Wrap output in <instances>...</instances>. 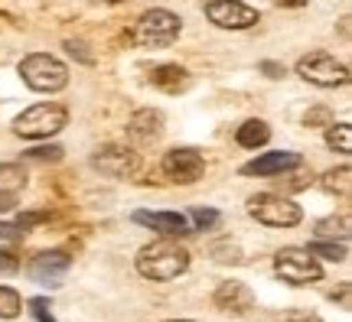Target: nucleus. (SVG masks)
<instances>
[{"mask_svg": "<svg viewBox=\"0 0 352 322\" xmlns=\"http://www.w3.org/2000/svg\"><path fill=\"white\" fill-rule=\"evenodd\" d=\"M134 267H138L140 277L147 280H176L179 273L189 271V251L176 244V238H160L153 244H144L134 257Z\"/></svg>", "mask_w": 352, "mask_h": 322, "instance_id": "1", "label": "nucleus"}, {"mask_svg": "<svg viewBox=\"0 0 352 322\" xmlns=\"http://www.w3.org/2000/svg\"><path fill=\"white\" fill-rule=\"evenodd\" d=\"M183 30V20L176 16L173 10H164V7H153L138 20L134 26V43L144 46V49H164V46H173L176 36Z\"/></svg>", "mask_w": 352, "mask_h": 322, "instance_id": "2", "label": "nucleus"}, {"mask_svg": "<svg viewBox=\"0 0 352 322\" xmlns=\"http://www.w3.org/2000/svg\"><path fill=\"white\" fill-rule=\"evenodd\" d=\"M69 124V111L63 104H52V101H43V104H33L26 108L16 121H13V130L26 140H43V137L59 134L63 127Z\"/></svg>", "mask_w": 352, "mask_h": 322, "instance_id": "3", "label": "nucleus"}, {"mask_svg": "<svg viewBox=\"0 0 352 322\" xmlns=\"http://www.w3.org/2000/svg\"><path fill=\"white\" fill-rule=\"evenodd\" d=\"M20 78L33 91H63L69 85V69L50 52H33L20 62Z\"/></svg>", "mask_w": 352, "mask_h": 322, "instance_id": "4", "label": "nucleus"}, {"mask_svg": "<svg viewBox=\"0 0 352 322\" xmlns=\"http://www.w3.org/2000/svg\"><path fill=\"white\" fill-rule=\"evenodd\" d=\"M248 211L252 218H258L267 228H294L300 225L303 211L297 202H290L287 196H274V192H258L248 198Z\"/></svg>", "mask_w": 352, "mask_h": 322, "instance_id": "5", "label": "nucleus"}, {"mask_svg": "<svg viewBox=\"0 0 352 322\" xmlns=\"http://www.w3.org/2000/svg\"><path fill=\"white\" fill-rule=\"evenodd\" d=\"M297 75H300L303 82H310V85H320V88H342L349 82V65L340 62L336 56H329V52H310V56H303L300 62H297Z\"/></svg>", "mask_w": 352, "mask_h": 322, "instance_id": "6", "label": "nucleus"}, {"mask_svg": "<svg viewBox=\"0 0 352 322\" xmlns=\"http://www.w3.org/2000/svg\"><path fill=\"white\" fill-rule=\"evenodd\" d=\"M274 273L284 284L307 286L323 277V267H320V260L307 248H284V251H277V257H274Z\"/></svg>", "mask_w": 352, "mask_h": 322, "instance_id": "7", "label": "nucleus"}, {"mask_svg": "<svg viewBox=\"0 0 352 322\" xmlns=\"http://www.w3.org/2000/svg\"><path fill=\"white\" fill-rule=\"evenodd\" d=\"M91 166L101 176H108V179H127V176H134L140 170V157L138 150L121 147V143H108V147H98L91 153Z\"/></svg>", "mask_w": 352, "mask_h": 322, "instance_id": "8", "label": "nucleus"}, {"mask_svg": "<svg viewBox=\"0 0 352 322\" xmlns=\"http://www.w3.org/2000/svg\"><path fill=\"white\" fill-rule=\"evenodd\" d=\"M164 176L173 179L179 186H192L206 176V160H202L199 150L192 147H176L164 157Z\"/></svg>", "mask_w": 352, "mask_h": 322, "instance_id": "9", "label": "nucleus"}, {"mask_svg": "<svg viewBox=\"0 0 352 322\" xmlns=\"http://www.w3.org/2000/svg\"><path fill=\"white\" fill-rule=\"evenodd\" d=\"M206 16L219 30H252L261 20L258 10L241 3V0H212V3H206Z\"/></svg>", "mask_w": 352, "mask_h": 322, "instance_id": "10", "label": "nucleus"}, {"mask_svg": "<svg viewBox=\"0 0 352 322\" xmlns=\"http://www.w3.org/2000/svg\"><path fill=\"white\" fill-rule=\"evenodd\" d=\"M69 267H72V257L65 251H43L30 260V277L43 286H63Z\"/></svg>", "mask_w": 352, "mask_h": 322, "instance_id": "11", "label": "nucleus"}, {"mask_svg": "<svg viewBox=\"0 0 352 322\" xmlns=\"http://www.w3.org/2000/svg\"><path fill=\"white\" fill-rule=\"evenodd\" d=\"M134 222L151 228V231H160L164 238H186L192 235V225H189L186 215L179 211H134Z\"/></svg>", "mask_w": 352, "mask_h": 322, "instance_id": "12", "label": "nucleus"}, {"mask_svg": "<svg viewBox=\"0 0 352 322\" xmlns=\"http://www.w3.org/2000/svg\"><path fill=\"white\" fill-rule=\"evenodd\" d=\"M164 137V114L153 108H140L131 121H127V140L138 147H151Z\"/></svg>", "mask_w": 352, "mask_h": 322, "instance_id": "13", "label": "nucleus"}, {"mask_svg": "<svg viewBox=\"0 0 352 322\" xmlns=\"http://www.w3.org/2000/svg\"><path fill=\"white\" fill-rule=\"evenodd\" d=\"M300 153H290V150H274V153H261L258 160L245 163L241 173L245 176H284L290 170L300 166Z\"/></svg>", "mask_w": 352, "mask_h": 322, "instance_id": "14", "label": "nucleus"}, {"mask_svg": "<svg viewBox=\"0 0 352 322\" xmlns=\"http://www.w3.org/2000/svg\"><path fill=\"white\" fill-rule=\"evenodd\" d=\"M215 306L222 312H232V316H245L248 310H254V293L248 290L245 284L239 280H226V284H219L215 290Z\"/></svg>", "mask_w": 352, "mask_h": 322, "instance_id": "15", "label": "nucleus"}, {"mask_svg": "<svg viewBox=\"0 0 352 322\" xmlns=\"http://www.w3.org/2000/svg\"><path fill=\"white\" fill-rule=\"evenodd\" d=\"M151 85L166 91V95H179L189 88V72L179 65H157L151 72Z\"/></svg>", "mask_w": 352, "mask_h": 322, "instance_id": "16", "label": "nucleus"}, {"mask_svg": "<svg viewBox=\"0 0 352 322\" xmlns=\"http://www.w3.org/2000/svg\"><path fill=\"white\" fill-rule=\"evenodd\" d=\"M235 140H239V147H245V150H258L271 140V127L264 124V121H258V117H252V121H245V124L235 130Z\"/></svg>", "mask_w": 352, "mask_h": 322, "instance_id": "17", "label": "nucleus"}, {"mask_svg": "<svg viewBox=\"0 0 352 322\" xmlns=\"http://www.w3.org/2000/svg\"><path fill=\"white\" fill-rule=\"evenodd\" d=\"M26 186V170L20 163H0V196H13Z\"/></svg>", "mask_w": 352, "mask_h": 322, "instance_id": "18", "label": "nucleus"}, {"mask_svg": "<svg viewBox=\"0 0 352 322\" xmlns=\"http://www.w3.org/2000/svg\"><path fill=\"white\" fill-rule=\"evenodd\" d=\"M349 166H340V170H329V173H323V179H320V186L327 189L329 196H349Z\"/></svg>", "mask_w": 352, "mask_h": 322, "instance_id": "19", "label": "nucleus"}, {"mask_svg": "<svg viewBox=\"0 0 352 322\" xmlns=\"http://www.w3.org/2000/svg\"><path fill=\"white\" fill-rule=\"evenodd\" d=\"M327 147L336 153H349L352 150V124H327Z\"/></svg>", "mask_w": 352, "mask_h": 322, "instance_id": "20", "label": "nucleus"}, {"mask_svg": "<svg viewBox=\"0 0 352 322\" xmlns=\"http://www.w3.org/2000/svg\"><path fill=\"white\" fill-rule=\"evenodd\" d=\"M307 251H310L314 257H323V260H346V254H349V251H346V241H340V244H336V241H314Z\"/></svg>", "mask_w": 352, "mask_h": 322, "instance_id": "21", "label": "nucleus"}, {"mask_svg": "<svg viewBox=\"0 0 352 322\" xmlns=\"http://www.w3.org/2000/svg\"><path fill=\"white\" fill-rule=\"evenodd\" d=\"M20 310H23V299H20V293H16V290H10V286H0V319H16V316H20Z\"/></svg>", "mask_w": 352, "mask_h": 322, "instance_id": "22", "label": "nucleus"}, {"mask_svg": "<svg viewBox=\"0 0 352 322\" xmlns=\"http://www.w3.org/2000/svg\"><path fill=\"white\" fill-rule=\"evenodd\" d=\"M316 235H320V238H336V235H340L342 241H346V238H349V215L320 222V225H316Z\"/></svg>", "mask_w": 352, "mask_h": 322, "instance_id": "23", "label": "nucleus"}, {"mask_svg": "<svg viewBox=\"0 0 352 322\" xmlns=\"http://www.w3.org/2000/svg\"><path fill=\"white\" fill-rule=\"evenodd\" d=\"M189 225H192V231L215 228V225H219V211H212V209H192V215H189Z\"/></svg>", "mask_w": 352, "mask_h": 322, "instance_id": "24", "label": "nucleus"}, {"mask_svg": "<svg viewBox=\"0 0 352 322\" xmlns=\"http://www.w3.org/2000/svg\"><path fill=\"white\" fill-rule=\"evenodd\" d=\"M23 160H39V163H59L63 160V147H33L23 153Z\"/></svg>", "mask_w": 352, "mask_h": 322, "instance_id": "25", "label": "nucleus"}, {"mask_svg": "<svg viewBox=\"0 0 352 322\" xmlns=\"http://www.w3.org/2000/svg\"><path fill=\"white\" fill-rule=\"evenodd\" d=\"M23 228L20 225H3L0 222V244H7V248H13V244H20L23 241Z\"/></svg>", "mask_w": 352, "mask_h": 322, "instance_id": "26", "label": "nucleus"}, {"mask_svg": "<svg viewBox=\"0 0 352 322\" xmlns=\"http://www.w3.org/2000/svg\"><path fill=\"white\" fill-rule=\"evenodd\" d=\"M26 306H30V312L36 316V322H56V316L50 312V303H46V299H39V297H36V299H30Z\"/></svg>", "mask_w": 352, "mask_h": 322, "instance_id": "27", "label": "nucleus"}, {"mask_svg": "<svg viewBox=\"0 0 352 322\" xmlns=\"http://www.w3.org/2000/svg\"><path fill=\"white\" fill-rule=\"evenodd\" d=\"M20 271V257L13 254V251H0V273L3 277H10V273Z\"/></svg>", "mask_w": 352, "mask_h": 322, "instance_id": "28", "label": "nucleus"}, {"mask_svg": "<svg viewBox=\"0 0 352 322\" xmlns=\"http://www.w3.org/2000/svg\"><path fill=\"white\" fill-rule=\"evenodd\" d=\"M212 254H215V260H241L239 248H235L232 241H226V244H212Z\"/></svg>", "mask_w": 352, "mask_h": 322, "instance_id": "29", "label": "nucleus"}, {"mask_svg": "<svg viewBox=\"0 0 352 322\" xmlns=\"http://www.w3.org/2000/svg\"><path fill=\"white\" fill-rule=\"evenodd\" d=\"M39 222H46V211H33V215H20V228H23V231H30V228H33V225H39Z\"/></svg>", "mask_w": 352, "mask_h": 322, "instance_id": "30", "label": "nucleus"}, {"mask_svg": "<svg viewBox=\"0 0 352 322\" xmlns=\"http://www.w3.org/2000/svg\"><path fill=\"white\" fill-rule=\"evenodd\" d=\"M303 121H307V127H314L316 121H327V124H329V111H323V108H316V111H310L307 117H303Z\"/></svg>", "mask_w": 352, "mask_h": 322, "instance_id": "31", "label": "nucleus"}, {"mask_svg": "<svg viewBox=\"0 0 352 322\" xmlns=\"http://www.w3.org/2000/svg\"><path fill=\"white\" fill-rule=\"evenodd\" d=\"M65 49L72 52V56H78V59H82V62H91V56H88V52H82V49H85V46H82V43H65Z\"/></svg>", "mask_w": 352, "mask_h": 322, "instance_id": "32", "label": "nucleus"}, {"mask_svg": "<svg viewBox=\"0 0 352 322\" xmlns=\"http://www.w3.org/2000/svg\"><path fill=\"white\" fill-rule=\"evenodd\" d=\"M261 72H267L271 78H280V75H284V65H277V62H264V65H261Z\"/></svg>", "mask_w": 352, "mask_h": 322, "instance_id": "33", "label": "nucleus"}, {"mask_svg": "<svg viewBox=\"0 0 352 322\" xmlns=\"http://www.w3.org/2000/svg\"><path fill=\"white\" fill-rule=\"evenodd\" d=\"M287 322H323L320 316H310V312H290Z\"/></svg>", "mask_w": 352, "mask_h": 322, "instance_id": "34", "label": "nucleus"}, {"mask_svg": "<svg viewBox=\"0 0 352 322\" xmlns=\"http://www.w3.org/2000/svg\"><path fill=\"white\" fill-rule=\"evenodd\" d=\"M271 3H277V7H307L310 0H271Z\"/></svg>", "mask_w": 352, "mask_h": 322, "instance_id": "35", "label": "nucleus"}, {"mask_svg": "<svg viewBox=\"0 0 352 322\" xmlns=\"http://www.w3.org/2000/svg\"><path fill=\"white\" fill-rule=\"evenodd\" d=\"M13 205H16V198L13 196H0V215H3V211H10Z\"/></svg>", "mask_w": 352, "mask_h": 322, "instance_id": "36", "label": "nucleus"}, {"mask_svg": "<svg viewBox=\"0 0 352 322\" xmlns=\"http://www.w3.org/2000/svg\"><path fill=\"white\" fill-rule=\"evenodd\" d=\"M170 322H189V319H170Z\"/></svg>", "mask_w": 352, "mask_h": 322, "instance_id": "37", "label": "nucleus"}, {"mask_svg": "<svg viewBox=\"0 0 352 322\" xmlns=\"http://www.w3.org/2000/svg\"><path fill=\"white\" fill-rule=\"evenodd\" d=\"M108 3H121V0H108Z\"/></svg>", "mask_w": 352, "mask_h": 322, "instance_id": "38", "label": "nucleus"}]
</instances>
